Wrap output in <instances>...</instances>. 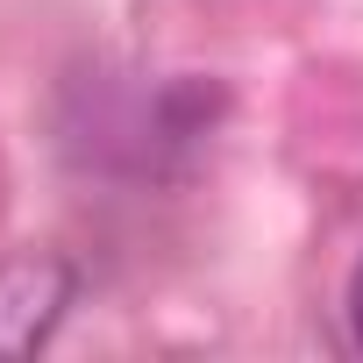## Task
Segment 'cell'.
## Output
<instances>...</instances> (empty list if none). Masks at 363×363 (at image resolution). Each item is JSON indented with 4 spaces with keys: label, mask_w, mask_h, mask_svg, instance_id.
<instances>
[{
    "label": "cell",
    "mask_w": 363,
    "mask_h": 363,
    "mask_svg": "<svg viewBox=\"0 0 363 363\" xmlns=\"http://www.w3.org/2000/svg\"><path fill=\"white\" fill-rule=\"evenodd\" d=\"M72 306V271L57 257L0 264V356H29L50 342V328Z\"/></svg>",
    "instance_id": "6da1fadb"
},
{
    "label": "cell",
    "mask_w": 363,
    "mask_h": 363,
    "mask_svg": "<svg viewBox=\"0 0 363 363\" xmlns=\"http://www.w3.org/2000/svg\"><path fill=\"white\" fill-rule=\"evenodd\" d=\"M349 335H356V349H363V264H356V278H349Z\"/></svg>",
    "instance_id": "7a4b0ae2"
}]
</instances>
